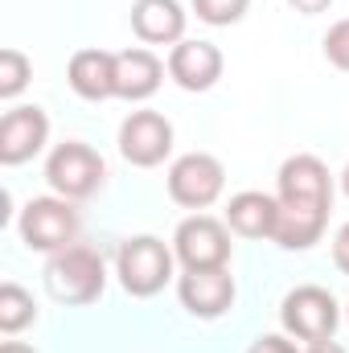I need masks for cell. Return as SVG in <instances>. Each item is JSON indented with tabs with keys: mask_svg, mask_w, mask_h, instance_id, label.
<instances>
[{
	"mask_svg": "<svg viewBox=\"0 0 349 353\" xmlns=\"http://www.w3.org/2000/svg\"><path fill=\"white\" fill-rule=\"evenodd\" d=\"M103 283H107L103 255L83 243H70L46 259V292L58 304H90L103 296Z\"/></svg>",
	"mask_w": 349,
	"mask_h": 353,
	"instance_id": "cell-1",
	"label": "cell"
},
{
	"mask_svg": "<svg viewBox=\"0 0 349 353\" xmlns=\"http://www.w3.org/2000/svg\"><path fill=\"white\" fill-rule=\"evenodd\" d=\"M115 267H119L123 292L148 300V296H157V292L173 279V251H169L161 239H152V234H136V239H128V243L119 247Z\"/></svg>",
	"mask_w": 349,
	"mask_h": 353,
	"instance_id": "cell-2",
	"label": "cell"
},
{
	"mask_svg": "<svg viewBox=\"0 0 349 353\" xmlns=\"http://www.w3.org/2000/svg\"><path fill=\"white\" fill-rule=\"evenodd\" d=\"M103 176H107L103 157H99L90 144H83V140L58 144V148L50 152V161H46V181H50V189H54L58 197H66V201L90 197V193L103 185Z\"/></svg>",
	"mask_w": 349,
	"mask_h": 353,
	"instance_id": "cell-3",
	"label": "cell"
},
{
	"mask_svg": "<svg viewBox=\"0 0 349 353\" xmlns=\"http://www.w3.org/2000/svg\"><path fill=\"white\" fill-rule=\"evenodd\" d=\"M21 239L29 251H62L79 239V210L66 197H33L21 210Z\"/></svg>",
	"mask_w": 349,
	"mask_h": 353,
	"instance_id": "cell-4",
	"label": "cell"
},
{
	"mask_svg": "<svg viewBox=\"0 0 349 353\" xmlns=\"http://www.w3.org/2000/svg\"><path fill=\"white\" fill-rule=\"evenodd\" d=\"M279 321H283V329H288L296 341H308V345H312V341H329V337L337 333L341 308H337V300H333L325 288L304 283V288H296V292L283 296Z\"/></svg>",
	"mask_w": 349,
	"mask_h": 353,
	"instance_id": "cell-5",
	"label": "cell"
},
{
	"mask_svg": "<svg viewBox=\"0 0 349 353\" xmlns=\"http://www.w3.org/2000/svg\"><path fill=\"white\" fill-rule=\"evenodd\" d=\"M173 255L181 259L185 271H210V267L230 263V226L210 218V214H193L177 226L173 234Z\"/></svg>",
	"mask_w": 349,
	"mask_h": 353,
	"instance_id": "cell-6",
	"label": "cell"
},
{
	"mask_svg": "<svg viewBox=\"0 0 349 353\" xmlns=\"http://www.w3.org/2000/svg\"><path fill=\"white\" fill-rule=\"evenodd\" d=\"M222 185H226V169L210 152H185L169 169V197L177 205H185V210L214 205L222 197Z\"/></svg>",
	"mask_w": 349,
	"mask_h": 353,
	"instance_id": "cell-7",
	"label": "cell"
},
{
	"mask_svg": "<svg viewBox=\"0 0 349 353\" xmlns=\"http://www.w3.org/2000/svg\"><path fill=\"white\" fill-rule=\"evenodd\" d=\"M119 152L136 169H157L173 152V123L161 111H132L119 123Z\"/></svg>",
	"mask_w": 349,
	"mask_h": 353,
	"instance_id": "cell-8",
	"label": "cell"
},
{
	"mask_svg": "<svg viewBox=\"0 0 349 353\" xmlns=\"http://www.w3.org/2000/svg\"><path fill=\"white\" fill-rule=\"evenodd\" d=\"M275 201L279 214H275L271 243H279L283 251H308L312 243H321L333 201H317V197H275Z\"/></svg>",
	"mask_w": 349,
	"mask_h": 353,
	"instance_id": "cell-9",
	"label": "cell"
},
{
	"mask_svg": "<svg viewBox=\"0 0 349 353\" xmlns=\"http://www.w3.org/2000/svg\"><path fill=\"white\" fill-rule=\"evenodd\" d=\"M50 140V115L41 107H12L0 119V165H25L33 161Z\"/></svg>",
	"mask_w": 349,
	"mask_h": 353,
	"instance_id": "cell-10",
	"label": "cell"
},
{
	"mask_svg": "<svg viewBox=\"0 0 349 353\" xmlns=\"http://www.w3.org/2000/svg\"><path fill=\"white\" fill-rule=\"evenodd\" d=\"M177 296L185 304V312L214 321L235 304V279L226 267H210V271H185L177 279Z\"/></svg>",
	"mask_w": 349,
	"mask_h": 353,
	"instance_id": "cell-11",
	"label": "cell"
},
{
	"mask_svg": "<svg viewBox=\"0 0 349 353\" xmlns=\"http://www.w3.org/2000/svg\"><path fill=\"white\" fill-rule=\"evenodd\" d=\"M169 79L181 90H210L222 79V50L214 41H177L169 50Z\"/></svg>",
	"mask_w": 349,
	"mask_h": 353,
	"instance_id": "cell-12",
	"label": "cell"
},
{
	"mask_svg": "<svg viewBox=\"0 0 349 353\" xmlns=\"http://www.w3.org/2000/svg\"><path fill=\"white\" fill-rule=\"evenodd\" d=\"M165 79V66L152 50L144 46H132L123 54H115V99H128V103H144L161 90Z\"/></svg>",
	"mask_w": 349,
	"mask_h": 353,
	"instance_id": "cell-13",
	"label": "cell"
},
{
	"mask_svg": "<svg viewBox=\"0 0 349 353\" xmlns=\"http://www.w3.org/2000/svg\"><path fill=\"white\" fill-rule=\"evenodd\" d=\"M132 33L144 46H177V41H185V8L177 0H136Z\"/></svg>",
	"mask_w": 349,
	"mask_h": 353,
	"instance_id": "cell-14",
	"label": "cell"
},
{
	"mask_svg": "<svg viewBox=\"0 0 349 353\" xmlns=\"http://www.w3.org/2000/svg\"><path fill=\"white\" fill-rule=\"evenodd\" d=\"M66 79L70 90L79 99L90 103H103V99H115V54L107 50H79L66 66Z\"/></svg>",
	"mask_w": 349,
	"mask_h": 353,
	"instance_id": "cell-15",
	"label": "cell"
},
{
	"mask_svg": "<svg viewBox=\"0 0 349 353\" xmlns=\"http://www.w3.org/2000/svg\"><path fill=\"white\" fill-rule=\"evenodd\" d=\"M275 214H279V201L267 197L259 189H247V193H235L226 201V226L243 239H271L275 230Z\"/></svg>",
	"mask_w": 349,
	"mask_h": 353,
	"instance_id": "cell-16",
	"label": "cell"
},
{
	"mask_svg": "<svg viewBox=\"0 0 349 353\" xmlns=\"http://www.w3.org/2000/svg\"><path fill=\"white\" fill-rule=\"evenodd\" d=\"M279 197H317V201H333V176L329 169L300 152V157H288L279 165Z\"/></svg>",
	"mask_w": 349,
	"mask_h": 353,
	"instance_id": "cell-17",
	"label": "cell"
},
{
	"mask_svg": "<svg viewBox=\"0 0 349 353\" xmlns=\"http://www.w3.org/2000/svg\"><path fill=\"white\" fill-rule=\"evenodd\" d=\"M37 321V308H33V296L21 288V283H4L0 288V333H21L25 325Z\"/></svg>",
	"mask_w": 349,
	"mask_h": 353,
	"instance_id": "cell-18",
	"label": "cell"
},
{
	"mask_svg": "<svg viewBox=\"0 0 349 353\" xmlns=\"http://www.w3.org/2000/svg\"><path fill=\"white\" fill-rule=\"evenodd\" d=\"M33 66L21 50H0V99H17L29 83Z\"/></svg>",
	"mask_w": 349,
	"mask_h": 353,
	"instance_id": "cell-19",
	"label": "cell"
},
{
	"mask_svg": "<svg viewBox=\"0 0 349 353\" xmlns=\"http://www.w3.org/2000/svg\"><path fill=\"white\" fill-rule=\"evenodd\" d=\"M247 4L251 0H193V12L206 25H235V21H243Z\"/></svg>",
	"mask_w": 349,
	"mask_h": 353,
	"instance_id": "cell-20",
	"label": "cell"
},
{
	"mask_svg": "<svg viewBox=\"0 0 349 353\" xmlns=\"http://www.w3.org/2000/svg\"><path fill=\"white\" fill-rule=\"evenodd\" d=\"M325 58H329L337 70H346L349 74V17L346 21H337V25L325 33Z\"/></svg>",
	"mask_w": 349,
	"mask_h": 353,
	"instance_id": "cell-21",
	"label": "cell"
},
{
	"mask_svg": "<svg viewBox=\"0 0 349 353\" xmlns=\"http://www.w3.org/2000/svg\"><path fill=\"white\" fill-rule=\"evenodd\" d=\"M247 353H300V350H296V345H292L288 337H275V333H263V337H259V341H255V345H251Z\"/></svg>",
	"mask_w": 349,
	"mask_h": 353,
	"instance_id": "cell-22",
	"label": "cell"
},
{
	"mask_svg": "<svg viewBox=\"0 0 349 353\" xmlns=\"http://www.w3.org/2000/svg\"><path fill=\"white\" fill-rule=\"evenodd\" d=\"M333 263H337V271L349 275V222L337 230V239H333Z\"/></svg>",
	"mask_w": 349,
	"mask_h": 353,
	"instance_id": "cell-23",
	"label": "cell"
},
{
	"mask_svg": "<svg viewBox=\"0 0 349 353\" xmlns=\"http://www.w3.org/2000/svg\"><path fill=\"white\" fill-rule=\"evenodd\" d=\"M288 4H292L296 12H304V17H317V12H325L333 0H288Z\"/></svg>",
	"mask_w": 349,
	"mask_h": 353,
	"instance_id": "cell-24",
	"label": "cell"
},
{
	"mask_svg": "<svg viewBox=\"0 0 349 353\" xmlns=\"http://www.w3.org/2000/svg\"><path fill=\"white\" fill-rule=\"evenodd\" d=\"M308 353H346V350L329 337V341H312V345H308Z\"/></svg>",
	"mask_w": 349,
	"mask_h": 353,
	"instance_id": "cell-25",
	"label": "cell"
},
{
	"mask_svg": "<svg viewBox=\"0 0 349 353\" xmlns=\"http://www.w3.org/2000/svg\"><path fill=\"white\" fill-rule=\"evenodd\" d=\"M0 353H37V350H33V345H21V341H4Z\"/></svg>",
	"mask_w": 349,
	"mask_h": 353,
	"instance_id": "cell-26",
	"label": "cell"
},
{
	"mask_svg": "<svg viewBox=\"0 0 349 353\" xmlns=\"http://www.w3.org/2000/svg\"><path fill=\"white\" fill-rule=\"evenodd\" d=\"M341 189L349 193V165H346V173H341Z\"/></svg>",
	"mask_w": 349,
	"mask_h": 353,
	"instance_id": "cell-27",
	"label": "cell"
}]
</instances>
